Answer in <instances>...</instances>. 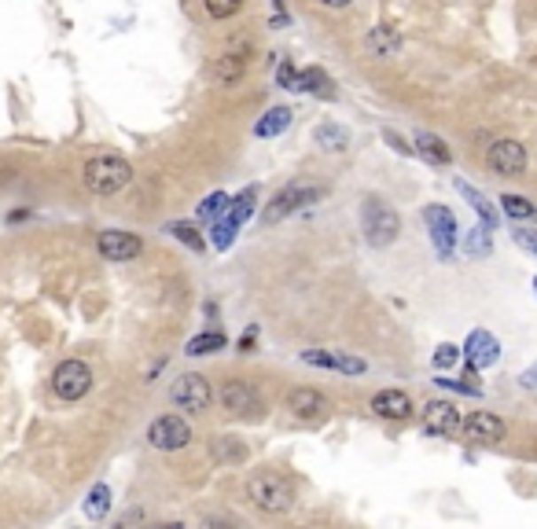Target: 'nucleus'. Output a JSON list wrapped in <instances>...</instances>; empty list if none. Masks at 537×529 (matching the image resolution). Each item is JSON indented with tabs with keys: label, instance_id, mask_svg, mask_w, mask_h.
Segmentation results:
<instances>
[{
	"label": "nucleus",
	"instance_id": "obj_1",
	"mask_svg": "<svg viewBox=\"0 0 537 529\" xmlns=\"http://www.w3.org/2000/svg\"><path fill=\"white\" fill-rule=\"evenodd\" d=\"M82 181L92 195H118L121 188H129L133 181V166L121 155H96L85 162Z\"/></svg>",
	"mask_w": 537,
	"mask_h": 529
},
{
	"label": "nucleus",
	"instance_id": "obj_2",
	"mask_svg": "<svg viewBox=\"0 0 537 529\" xmlns=\"http://www.w3.org/2000/svg\"><path fill=\"white\" fill-rule=\"evenodd\" d=\"M247 500L254 503L258 511H265V515H284L291 503H295V489H291L287 478L261 471V474H254L251 482H247Z\"/></svg>",
	"mask_w": 537,
	"mask_h": 529
},
{
	"label": "nucleus",
	"instance_id": "obj_3",
	"mask_svg": "<svg viewBox=\"0 0 537 529\" xmlns=\"http://www.w3.org/2000/svg\"><path fill=\"white\" fill-rule=\"evenodd\" d=\"M361 221H364V236H369L372 246H390L401 232V217L398 210H390L383 198H364V210H361Z\"/></svg>",
	"mask_w": 537,
	"mask_h": 529
},
{
	"label": "nucleus",
	"instance_id": "obj_4",
	"mask_svg": "<svg viewBox=\"0 0 537 529\" xmlns=\"http://www.w3.org/2000/svg\"><path fill=\"white\" fill-rule=\"evenodd\" d=\"M169 401L188 416H203L210 408V401H214V390H210V383L203 379V375H181V379L169 386Z\"/></svg>",
	"mask_w": 537,
	"mask_h": 529
},
{
	"label": "nucleus",
	"instance_id": "obj_5",
	"mask_svg": "<svg viewBox=\"0 0 537 529\" xmlns=\"http://www.w3.org/2000/svg\"><path fill=\"white\" fill-rule=\"evenodd\" d=\"M254 203H258V191L254 188H247L239 198H229V210H225V217L222 221H214L217 229H214V246H232V236L243 229V221L251 217V210H254Z\"/></svg>",
	"mask_w": 537,
	"mask_h": 529
},
{
	"label": "nucleus",
	"instance_id": "obj_6",
	"mask_svg": "<svg viewBox=\"0 0 537 529\" xmlns=\"http://www.w3.org/2000/svg\"><path fill=\"white\" fill-rule=\"evenodd\" d=\"M52 390L63 401H82L92 390V368L85 361H63L52 375Z\"/></svg>",
	"mask_w": 537,
	"mask_h": 529
},
{
	"label": "nucleus",
	"instance_id": "obj_7",
	"mask_svg": "<svg viewBox=\"0 0 537 529\" xmlns=\"http://www.w3.org/2000/svg\"><path fill=\"white\" fill-rule=\"evenodd\" d=\"M486 166L501 176H516L526 169V147L519 140H494L486 147Z\"/></svg>",
	"mask_w": 537,
	"mask_h": 529
},
{
	"label": "nucleus",
	"instance_id": "obj_8",
	"mask_svg": "<svg viewBox=\"0 0 537 529\" xmlns=\"http://www.w3.org/2000/svg\"><path fill=\"white\" fill-rule=\"evenodd\" d=\"M148 441L162 452H177L191 441V426L181 419V416H159L152 426H148Z\"/></svg>",
	"mask_w": 537,
	"mask_h": 529
},
{
	"label": "nucleus",
	"instance_id": "obj_9",
	"mask_svg": "<svg viewBox=\"0 0 537 529\" xmlns=\"http://www.w3.org/2000/svg\"><path fill=\"white\" fill-rule=\"evenodd\" d=\"M420 423H424V431H427L431 438H449V434L460 431L463 419H460V408L453 405V401H427Z\"/></svg>",
	"mask_w": 537,
	"mask_h": 529
},
{
	"label": "nucleus",
	"instance_id": "obj_10",
	"mask_svg": "<svg viewBox=\"0 0 537 529\" xmlns=\"http://www.w3.org/2000/svg\"><path fill=\"white\" fill-rule=\"evenodd\" d=\"M424 221H427V229H431L434 250H438L442 258H449L453 246H456V217H453V210H446V206H427V210H424Z\"/></svg>",
	"mask_w": 537,
	"mask_h": 529
},
{
	"label": "nucleus",
	"instance_id": "obj_11",
	"mask_svg": "<svg viewBox=\"0 0 537 529\" xmlns=\"http://www.w3.org/2000/svg\"><path fill=\"white\" fill-rule=\"evenodd\" d=\"M324 191L321 188H299V184H287L273 203L265 206V224H276V221H284L287 214H295L299 206H306V203H313V198H321Z\"/></svg>",
	"mask_w": 537,
	"mask_h": 529
},
{
	"label": "nucleus",
	"instance_id": "obj_12",
	"mask_svg": "<svg viewBox=\"0 0 537 529\" xmlns=\"http://www.w3.org/2000/svg\"><path fill=\"white\" fill-rule=\"evenodd\" d=\"M460 431L475 445H497V441H504V419L494 412H471L460 423Z\"/></svg>",
	"mask_w": 537,
	"mask_h": 529
},
{
	"label": "nucleus",
	"instance_id": "obj_13",
	"mask_svg": "<svg viewBox=\"0 0 537 529\" xmlns=\"http://www.w3.org/2000/svg\"><path fill=\"white\" fill-rule=\"evenodd\" d=\"M96 246H100V254H104L107 261H133V258H140V250H144L140 236H133V232H118V229L100 232Z\"/></svg>",
	"mask_w": 537,
	"mask_h": 529
},
{
	"label": "nucleus",
	"instance_id": "obj_14",
	"mask_svg": "<svg viewBox=\"0 0 537 529\" xmlns=\"http://www.w3.org/2000/svg\"><path fill=\"white\" fill-rule=\"evenodd\" d=\"M222 405L232 416H258L261 412V401H258L254 386L251 383H239V379H232V383L222 386Z\"/></svg>",
	"mask_w": 537,
	"mask_h": 529
},
{
	"label": "nucleus",
	"instance_id": "obj_15",
	"mask_svg": "<svg viewBox=\"0 0 537 529\" xmlns=\"http://www.w3.org/2000/svg\"><path fill=\"white\" fill-rule=\"evenodd\" d=\"M463 353H468L471 371H479V368L497 364L501 346H497V338H494L490 331H471V335H468V346H463Z\"/></svg>",
	"mask_w": 537,
	"mask_h": 529
},
{
	"label": "nucleus",
	"instance_id": "obj_16",
	"mask_svg": "<svg viewBox=\"0 0 537 529\" xmlns=\"http://www.w3.org/2000/svg\"><path fill=\"white\" fill-rule=\"evenodd\" d=\"M302 361L313 364V368H335V371H346V375H361L364 368H369L361 357H350V353H328V349H306Z\"/></svg>",
	"mask_w": 537,
	"mask_h": 529
},
{
	"label": "nucleus",
	"instance_id": "obj_17",
	"mask_svg": "<svg viewBox=\"0 0 537 529\" xmlns=\"http://www.w3.org/2000/svg\"><path fill=\"white\" fill-rule=\"evenodd\" d=\"M372 412L383 419H409L412 416V397L405 390H379L372 397Z\"/></svg>",
	"mask_w": 537,
	"mask_h": 529
},
{
	"label": "nucleus",
	"instance_id": "obj_18",
	"mask_svg": "<svg viewBox=\"0 0 537 529\" xmlns=\"http://www.w3.org/2000/svg\"><path fill=\"white\" fill-rule=\"evenodd\" d=\"M287 408L295 412L299 419H316V416L328 412V397L316 393V390H309V386H302V390H291V393H287Z\"/></svg>",
	"mask_w": 537,
	"mask_h": 529
},
{
	"label": "nucleus",
	"instance_id": "obj_19",
	"mask_svg": "<svg viewBox=\"0 0 537 529\" xmlns=\"http://www.w3.org/2000/svg\"><path fill=\"white\" fill-rule=\"evenodd\" d=\"M412 147H416V155H424V159L434 162V166H449V162H453V151L446 147L442 136H434V133H416Z\"/></svg>",
	"mask_w": 537,
	"mask_h": 529
},
{
	"label": "nucleus",
	"instance_id": "obj_20",
	"mask_svg": "<svg viewBox=\"0 0 537 529\" xmlns=\"http://www.w3.org/2000/svg\"><path fill=\"white\" fill-rule=\"evenodd\" d=\"M456 191L463 195V198H468V203L479 210V217H482V224H486V229H497V210H494V203H490V198H486L479 188H471L468 181H456Z\"/></svg>",
	"mask_w": 537,
	"mask_h": 529
},
{
	"label": "nucleus",
	"instance_id": "obj_21",
	"mask_svg": "<svg viewBox=\"0 0 537 529\" xmlns=\"http://www.w3.org/2000/svg\"><path fill=\"white\" fill-rule=\"evenodd\" d=\"M287 125H291V107H273V111L261 114V121L254 125V133L258 136H280Z\"/></svg>",
	"mask_w": 537,
	"mask_h": 529
},
{
	"label": "nucleus",
	"instance_id": "obj_22",
	"mask_svg": "<svg viewBox=\"0 0 537 529\" xmlns=\"http://www.w3.org/2000/svg\"><path fill=\"white\" fill-rule=\"evenodd\" d=\"M295 92H321V96H331V82H328V74L324 70H299V78H295Z\"/></svg>",
	"mask_w": 537,
	"mask_h": 529
},
{
	"label": "nucleus",
	"instance_id": "obj_23",
	"mask_svg": "<svg viewBox=\"0 0 537 529\" xmlns=\"http://www.w3.org/2000/svg\"><path fill=\"white\" fill-rule=\"evenodd\" d=\"M243 70H247V59H239V56H222L214 63V78L222 82V85H232L243 78Z\"/></svg>",
	"mask_w": 537,
	"mask_h": 529
},
{
	"label": "nucleus",
	"instance_id": "obj_24",
	"mask_svg": "<svg viewBox=\"0 0 537 529\" xmlns=\"http://www.w3.org/2000/svg\"><path fill=\"white\" fill-rule=\"evenodd\" d=\"M217 349H225V335H222V331H206V335H195V338L184 346V353H188V357H206V353H217Z\"/></svg>",
	"mask_w": 537,
	"mask_h": 529
},
{
	"label": "nucleus",
	"instance_id": "obj_25",
	"mask_svg": "<svg viewBox=\"0 0 537 529\" xmlns=\"http://www.w3.org/2000/svg\"><path fill=\"white\" fill-rule=\"evenodd\" d=\"M225 210H229V195L225 191H214V195H206L203 203H199V221H222L225 217Z\"/></svg>",
	"mask_w": 537,
	"mask_h": 529
},
{
	"label": "nucleus",
	"instance_id": "obj_26",
	"mask_svg": "<svg viewBox=\"0 0 537 529\" xmlns=\"http://www.w3.org/2000/svg\"><path fill=\"white\" fill-rule=\"evenodd\" d=\"M111 508V489L107 486H96L89 496H85V515L89 518H104Z\"/></svg>",
	"mask_w": 537,
	"mask_h": 529
},
{
	"label": "nucleus",
	"instance_id": "obj_27",
	"mask_svg": "<svg viewBox=\"0 0 537 529\" xmlns=\"http://www.w3.org/2000/svg\"><path fill=\"white\" fill-rule=\"evenodd\" d=\"M501 206H504L508 217H530V221H537V206L530 203V198H523V195H501Z\"/></svg>",
	"mask_w": 537,
	"mask_h": 529
},
{
	"label": "nucleus",
	"instance_id": "obj_28",
	"mask_svg": "<svg viewBox=\"0 0 537 529\" xmlns=\"http://www.w3.org/2000/svg\"><path fill=\"white\" fill-rule=\"evenodd\" d=\"M169 236L181 239L188 250H195V254H203V250H206V239H203L199 232H195L191 224H169Z\"/></svg>",
	"mask_w": 537,
	"mask_h": 529
},
{
	"label": "nucleus",
	"instance_id": "obj_29",
	"mask_svg": "<svg viewBox=\"0 0 537 529\" xmlns=\"http://www.w3.org/2000/svg\"><path fill=\"white\" fill-rule=\"evenodd\" d=\"M463 250H468L471 258H486L490 254V229H486V224L482 229H471L468 239H463Z\"/></svg>",
	"mask_w": 537,
	"mask_h": 529
},
{
	"label": "nucleus",
	"instance_id": "obj_30",
	"mask_svg": "<svg viewBox=\"0 0 537 529\" xmlns=\"http://www.w3.org/2000/svg\"><path fill=\"white\" fill-rule=\"evenodd\" d=\"M203 4H206L210 19H232V15L243 12V4H247V0H203Z\"/></svg>",
	"mask_w": 537,
	"mask_h": 529
},
{
	"label": "nucleus",
	"instance_id": "obj_31",
	"mask_svg": "<svg viewBox=\"0 0 537 529\" xmlns=\"http://www.w3.org/2000/svg\"><path fill=\"white\" fill-rule=\"evenodd\" d=\"M372 48H376V52H383V56H394L398 48H401V41H398V34H394V30L379 27V30H372Z\"/></svg>",
	"mask_w": 537,
	"mask_h": 529
},
{
	"label": "nucleus",
	"instance_id": "obj_32",
	"mask_svg": "<svg viewBox=\"0 0 537 529\" xmlns=\"http://www.w3.org/2000/svg\"><path fill=\"white\" fill-rule=\"evenodd\" d=\"M316 140H321V144H328L331 151H343V147L350 144L346 129H339V125H321V129H316Z\"/></svg>",
	"mask_w": 537,
	"mask_h": 529
},
{
	"label": "nucleus",
	"instance_id": "obj_33",
	"mask_svg": "<svg viewBox=\"0 0 537 529\" xmlns=\"http://www.w3.org/2000/svg\"><path fill=\"white\" fill-rule=\"evenodd\" d=\"M456 357H460V349H456L453 342H446V346H438V349H434V364H438V368H453V364H456Z\"/></svg>",
	"mask_w": 537,
	"mask_h": 529
},
{
	"label": "nucleus",
	"instance_id": "obj_34",
	"mask_svg": "<svg viewBox=\"0 0 537 529\" xmlns=\"http://www.w3.org/2000/svg\"><path fill=\"white\" fill-rule=\"evenodd\" d=\"M438 386H442V390H456V393H471V397L482 393L479 383H460V379H438Z\"/></svg>",
	"mask_w": 537,
	"mask_h": 529
},
{
	"label": "nucleus",
	"instance_id": "obj_35",
	"mask_svg": "<svg viewBox=\"0 0 537 529\" xmlns=\"http://www.w3.org/2000/svg\"><path fill=\"white\" fill-rule=\"evenodd\" d=\"M511 236H516V243H519V246H526V250H530V254L537 258V232H526V229H516V232H511Z\"/></svg>",
	"mask_w": 537,
	"mask_h": 529
},
{
	"label": "nucleus",
	"instance_id": "obj_36",
	"mask_svg": "<svg viewBox=\"0 0 537 529\" xmlns=\"http://www.w3.org/2000/svg\"><path fill=\"white\" fill-rule=\"evenodd\" d=\"M295 78H299V70L291 66V63H284V66H280V74H276V82H280L284 89H291V92H295Z\"/></svg>",
	"mask_w": 537,
	"mask_h": 529
},
{
	"label": "nucleus",
	"instance_id": "obj_37",
	"mask_svg": "<svg viewBox=\"0 0 537 529\" xmlns=\"http://www.w3.org/2000/svg\"><path fill=\"white\" fill-rule=\"evenodd\" d=\"M321 4H324V8H346L350 0H321Z\"/></svg>",
	"mask_w": 537,
	"mask_h": 529
},
{
	"label": "nucleus",
	"instance_id": "obj_38",
	"mask_svg": "<svg viewBox=\"0 0 537 529\" xmlns=\"http://www.w3.org/2000/svg\"><path fill=\"white\" fill-rule=\"evenodd\" d=\"M523 386H537V371H526V375H523Z\"/></svg>",
	"mask_w": 537,
	"mask_h": 529
},
{
	"label": "nucleus",
	"instance_id": "obj_39",
	"mask_svg": "<svg viewBox=\"0 0 537 529\" xmlns=\"http://www.w3.org/2000/svg\"><path fill=\"white\" fill-rule=\"evenodd\" d=\"M533 287H537V280H533Z\"/></svg>",
	"mask_w": 537,
	"mask_h": 529
}]
</instances>
